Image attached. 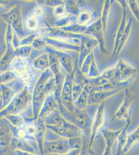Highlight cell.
<instances>
[{
    "label": "cell",
    "instance_id": "6da1fadb",
    "mask_svg": "<svg viewBox=\"0 0 139 155\" xmlns=\"http://www.w3.org/2000/svg\"><path fill=\"white\" fill-rule=\"evenodd\" d=\"M2 18L19 35H23L24 33L21 8L19 6H15L9 12L2 15Z\"/></svg>",
    "mask_w": 139,
    "mask_h": 155
},
{
    "label": "cell",
    "instance_id": "7a4b0ae2",
    "mask_svg": "<svg viewBox=\"0 0 139 155\" xmlns=\"http://www.w3.org/2000/svg\"><path fill=\"white\" fill-rule=\"evenodd\" d=\"M114 67L113 80L114 82H125L130 80L136 72L135 67L123 59H120Z\"/></svg>",
    "mask_w": 139,
    "mask_h": 155
},
{
    "label": "cell",
    "instance_id": "3957f363",
    "mask_svg": "<svg viewBox=\"0 0 139 155\" xmlns=\"http://www.w3.org/2000/svg\"><path fill=\"white\" fill-rule=\"evenodd\" d=\"M85 35H89L95 38V39L100 44V49L102 53H107L104 46V35L100 18L93 22L92 24L87 27L86 30L84 33Z\"/></svg>",
    "mask_w": 139,
    "mask_h": 155
},
{
    "label": "cell",
    "instance_id": "277c9868",
    "mask_svg": "<svg viewBox=\"0 0 139 155\" xmlns=\"http://www.w3.org/2000/svg\"><path fill=\"white\" fill-rule=\"evenodd\" d=\"M12 71L17 77L21 78L23 80L30 73L32 67L29 66L26 58L15 57L9 64Z\"/></svg>",
    "mask_w": 139,
    "mask_h": 155
},
{
    "label": "cell",
    "instance_id": "5b68a950",
    "mask_svg": "<svg viewBox=\"0 0 139 155\" xmlns=\"http://www.w3.org/2000/svg\"><path fill=\"white\" fill-rule=\"evenodd\" d=\"M72 80L69 75L64 79L62 87L61 98L64 104L67 109L72 112L74 110L73 99L72 96Z\"/></svg>",
    "mask_w": 139,
    "mask_h": 155
},
{
    "label": "cell",
    "instance_id": "8992f818",
    "mask_svg": "<svg viewBox=\"0 0 139 155\" xmlns=\"http://www.w3.org/2000/svg\"><path fill=\"white\" fill-rule=\"evenodd\" d=\"M82 39L80 44L81 46L79 47L80 51V57H79V68L81 67L82 64L85 58L88 55L92 53L93 49L98 44V42L95 39H88L85 36H81Z\"/></svg>",
    "mask_w": 139,
    "mask_h": 155
},
{
    "label": "cell",
    "instance_id": "52a82bcc",
    "mask_svg": "<svg viewBox=\"0 0 139 155\" xmlns=\"http://www.w3.org/2000/svg\"><path fill=\"white\" fill-rule=\"evenodd\" d=\"M134 99L135 96L131 93L128 88H126L125 90V98L123 103L118 109L113 119L127 118L129 116V107Z\"/></svg>",
    "mask_w": 139,
    "mask_h": 155
},
{
    "label": "cell",
    "instance_id": "ba28073f",
    "mask_svg": "<svg viewBox=\"0 0 139 155\" xmlns=\"http://www.w3.org/2000/svg\"><path fill=\"white\" fill-rule=\"evenodd\" d=\"M123 88L112 90H93L90 96V104H96L101 102H103L106 99L114 95L115 94L120 92Z\"/></svg>",
    "mask_w": 139,
    "mask_h": 155
},
{
    "label": "cell",
    "instance_id": "9c48e42d",
    "mask_svg": "<svg viewBox=\"0 0 139 155\" xmlns=\"http://www.w3.org/2000/svg\"><path fill=\"white\" fill-rule=\"evenodd\" d=\"M104 102L101 104L100 106L98 109L97 113L96 114L95 118L93 121V125H92V139L97 132L98 131L99 129L102 126L104 119Z\"/></svg>",
    "mask_w": 139,
    "mask_h": 155
},
{
    "label": "cell",
    "instance_id": "30bf717a",
    "mask_svg": "<svg viewBox=\"0 0 139 155\" xmlns=\"http://www.w3.org/2000/svg\"><path fill=\"white\" fill-rule=\"evenodd\" d=\"M53 53L56 55L60 64H61L67 72L69 74L72 72V59L69 54L63 53L61 51H56V52Z\"/></svg>",
    "mask_w": 139,
    "mask_h": 155
},
{
    "label": "cell",
    "instance_id": "8fae6325",
    "mask_svg": "<svg viewBox=\"0 0 139 155\" xmlns=\"http://www.w3.org/2000/svg\"><path fill=\"white\" fill-rule=\"evenodd\" d=\"M68 142L65 141H56L50 142L48 146V150L53 153H64L69 150Z\"/></svg>",
    "mask_w": 139,
    "mask_h": 155
},
{
    "label": "cell",
    "instance_id": "7c38bea8",
    "mask_svg": "<svg viewBox=\"0 0 139 155\" xmlns=\"http://www.w3.org/2000/svg\"><path fill=\"white\" fill-rule=\"evenodd\" d=\"M131 28H132V20H131V19H130V20H129V22L127 24V25L126 26L123 34V35H122V37L120 39L118 48H117L116 53L115 54V57H117V56L121 52L122 50L123 49V48H124L125 45H126V42H127V41L128 40L130 34Z\"/></svg>",
    "mask_w": 139,
    "mask_h": 155
},
{
    "label": "cell",
    "instance_id": "4fadbf2b",
    "mask_svg": "<svg viewBox=\"0 0 139 155\" xmlns=\"http://www.w3.org/2000/svg\"><path fill=\"white\" fill-rule=\"evenodd\" d=\"M33 67L38 71H44L49 67L48 55L44 53L37 57L33 62Z\"/></svg>",
    "mask_w": 139,
    "mask_h": 155
},
{
    "label": "cell",
    "instance_id": "5bb4252c",
    "mask_svg": "<svg viewBox=\"0 0 139 155\" xmlns=\"http://www.w3.org/2000/svg\"><path fill=\"white\" fill-rule=\"evenodd\" d=\"M123 18L122 20V22L120 25V27H118L117 32L116 33V38H115V46L114 50L113 52V57L114 56L115 53H116V51L118 48V45H119V42H120V39L122 37L123 34V32L125 31V28H126V7L125 6L123 5Z\"/></svg>",
    "mask_w": 139,
    "mask_h": 155
},
{
    "label": "cell",
    "instance_id": "9a60e30c",
    "mask_svg": "<svg viewBox=\"0 0 139 155\" xmlns=\"http://www.w3.org/2000/svg\"><path fill=\"white\" fill-rule=\"evenodd\" d=\"M76 21L77 22V18L75 16L66 15L63 17L59 18V19L55 22V27L62 28L74 24Z\"/></svg>",
    "mask_w": 139,
    "mask_h": 155
},
{
    "label": "cell",
    "instance_id": "2e32d148",
    "mask_svg": "<svg viewBox=\"0 0 139 155\" xmlns=\"http://www.w3.org/2000/svg\"><path fill=\"white\" fill-rule=\"evenodd\" d=\"M111 1H106L104 3V7L102 11V16L100 18L101 21L102 23L103 31L104 34L106 33V30L107 28V23L108 18L109 16V11L111 8Z\"/></svg>",
    "mask_w": 139,
    "mask_h": 155
},
{
    "label": "cell",
    "instance_id": "e0dca14e",
    "mask_svg": "<svg viewBox=\"0 0 139 155\" xmlns=\"http://www.w3.org/2000/svg\"><path fill=\"white\" fill-rule=\"evenodd\" d=\"M139 140V129L138 128L134 131V132L131 133L128 137L127 138V142H126V144L123 147V153H126L129 150H130L134 145Z\"/></svg>",
    "mask_w": 139,
    "mask_h": 155
},
{
    "label": "cell",
    "instance_id": "ac0fdd59",
    "mask_svg": "<svg viewBox=\"0 0 139 155\" xmlns=\"http://www.w3.org/2000/svg\"><path fill=\"white\" fill-rule=\"evenodd\" d=\"M87 27L85 25H80L77 23H74L68 27L61 28L66 32H69L74 34L84 33L86 30Z\"/></svg>",
    "mask_w": 139,
    "mask_h": 155
},
{
    "label": "cell",
    "instance_id": "d6986e66",
    "mask_svg": "<svg viewBox=\"0 0 139 155\" xmlns=\"http://www.w3.org/2000/svg\"><path fill=\"white\" fill-rule=\"evenodd\" d=\"M32 51V47L29 46H23L17 47L14 50L13 54L14 57L20 58H26L29 56Z\"/></svg>",
    "mask_w": 139,
    "mask_h": 155
},
{
    "label": "cell",
    "instance_id": "ffe728a7",
    "mask_svg": "<svg viewBox=\"0 0 139 155\" xmlns=\"http://www.w3.org/2000/svg\"><path fill=\"white\" fill-rule=\"evenodd\" d=\"M67 2H64L65 9L68 14L72 16H78L81 12L79 7H78L76 1H68Z\"/></svg>",
    "mask_w": 139,
    "mask_h": 155
},
{
    "label": "cell",
    "instance_id": "44dd1931",
    "mask_svg": "<svg viewBox=\"0 0 139 155\" xmlns=\"http://www.w3.org/2000/svg\"><path fill=\"white\" fill-rule=\"evenodd\" d=\"M100 75V74L98 68L97 67V64L96 63L95 58L93 53L92 55V61H91L87 76L88 77L92 78V79H94V78L98 77Z\"/></svg>",
    "mask_w": 139,
    "mask_h": 155
},
{
    "label": "cell",
    "instance_id": "7402d4cb",
    "mask_svg": "<svg viewBox=\"0 0 139 155\" xmlns=\"http://www.w3.org/2000/svg\"><path fill=\"white\" fill-rule=\"evenodd\" d=\"M92 14L88 11L81 12L77 18V23L80 25H85L92 19Z\"/></svg>",
    "mask_w": 139,
    "mask_h": 155
},
{
    "label": "cell",
    "instance_id": "603a6c76",
    "mask_svg": "<svg viewBox=\"0 0 139 155\" xmlns=\"http://www.w3.org/2000/svg\"><path fill=\"white\" fill-rule=\"evenodd\" d=\"M47 45L46 38L43 36H39L36 38L34 39L32 43V47L35 49L42 50L44 49Z\"/></svg>",
    "mask_w": 139,
    "mask_h": 155
},
{
    "label": "cell",
    "instance_id": "cb8c5ba5",
    "mask_svg": "<svg viewBox=\"0 0 139 155\" xmlns=\"http://www.w3.org/2000/svg\"><path fill=\"white\" fill-rule=\"evenodd\" d=\"M17 76L12 71L4 72L0 76V85L9 83L16 79Z\"/></svg>",
    "mask_w": 139,
    "mask_h": 155
},
{
    "label": "cell",
    "instance_id": "d4e9b609",
    "mask_svg": "<svg viewBox=\"0 0 139 155\" xmlns=\"http://www.w3.org/2000/svg\"><path fill=\"white\" fill-rule=\"evenodd\" d=\"M26 26L29 30L34 31L37 30L39 27V22L37 18L30 16L26 20Z\"/></svg>",
    "mask_w": 139,
    "mask_h": 155
},
{
    "label": "cell",
    "instance_id": "484cf974",
    "mask_svg": "<svg viewBox=\"0 0 139 155\" xmlns=\"http://www.w3.org/2000/svg\"><path fill=\"white\" fill-rule=\"evenodd\" d=\"M54 14L58 18H62L67 15L64 4L54 8Z\"/></svg>",
    "mask_w": 139,
    "mask_h": 155
},
{
    "label": "cell",
    "instance_id": "4316f807",
    "mask_svg": "<svg viewBox=\"0 0 139 155\" xmlns=\"http://www.w3.org/2000/svg\"><path fill=\"white\" fill-rule=\"evenodd\" d=\"M129 8H130L133 14L136 19L139 20V7L136 1H128Z\"/></svg>",
    "mask_w": 139,
    "mask_h": 155
},
{
    "label": "cell",
    "instance_id": "83f0119b",
    "mask_svg": "<svg viewBox=\"0 0 139 155\" xmlns=\"http://www.w3.org/2000/svg\"><path fill=\"white\" fill-rule=\"evenodd\" d=\"M39 36L38 32L32 34V35L29 36H28V37H26L25 38L23 39V40L20 41L19 45H20V46H28L29 45L32 44L34 39L36 38Z\"/></svg>",
    "mask_w": 139,
    "mask_h": 155
},
{
    "label": "cell",
    "instance_id": "f1b7e54d",
    "mask_svg": "<svg viewBox=\"0 0 139 155\" xmlns=\"http://www.w3.org/2000/svg\"><path fill=\"white\" fill-rule=\"evenodd\" d=\"M45 2V4L46 5L48 6L49 7H53L54 8L61 5L64 4V2L61 1H46Z\"/></svg>",
    "mask_w": 139,
    "mask_h": 155
},
{
    "label": "cell",
    "instance_id": "f546056e",
    "mask_svg": "<svg viewBox=\"0 0 139 155\" xmlns=\"http://www.w3.org/2000/svg\"><path fill=\"white\" fill-rule=\"evenodd\" d=\"M43 14V10L42 8H41V7H37V8H35V9L32 11L30 16L37 18V17L42 15Z\"/></svg>",
    "mask_w": 139,
    "mask_h": 155
},
{
    "label": "cell",
    "instance_id": "4dcf8cb0",
    "mask_svg": "<svg viewBox=\"0 0 139 155\" xmlns=\"http://www.w3.org/2000/svg\"><path fill=\"white\" fill-rule=\"evenodd\" d=\"M26 129L30 134H34L36 131L35 127L33 126H29L28 127H26Z\"/></svg>",
    "mask_w": 139,
    "mask_h": 155
},
{
    "label": "cell",
    "instance_id": "1f68e13d",
    "mask_svg": "<svg viewBox=\"0 0 139 155\" xmlns=\"http://www.w3.org/2000/svg\"><path fill=\"white\" fill-rule=\"evenodd\" d=\"M26 135V132L23 130L20 131L19 132V136L20 137H23Z\"/></svg>",
    "mask_w": 139,
    "mask_h": 155
},
{
    "label": "cell",
    "instance_id": "d6a6232c",
    "mask_svg": "<svg viewBox=\"0 0 139 155\" xmlns=\"http://www.w3.org/2000/svg\"><path fill=\"white\" fill-rule=\"evenodd\" d=\"M9 1H0V5H6L7 4H9Z\"/></svg>",
    "mask_w": 139,
    "mask_h": 155
}]
</instances>
